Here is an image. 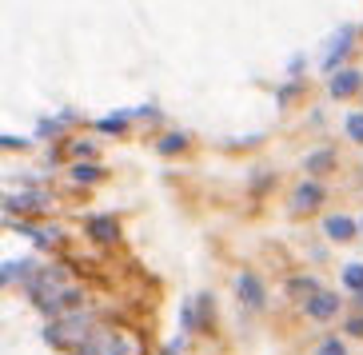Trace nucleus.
Listing matches in <instances>:
<instances>
[{
  "mask_svg": "<svg viewBox=\"0 0 363 355\" xmlns=\"http://www.w3.org/2000/svg\"><path fill=\"white\" fill-rule=\"evenodd\" d=\"M315 355H347V347H343L340 339H323L320 351H315Z\"/></svg>",
  "mask_w": 363,
  "mask_h": 355,
  "instance_id": "16",
  "label": "nucleus"
},
{
  "mask_svg": "<svg viewBox=\"0 0 363 355\" xmlns=\"http://www.w3.org/2000/svg\"><path fill=\"white\" fill-rule=\"evenodd\" d=\"M323 236L335 240V244H347V240H355L352 215H328V220H323Z\"/></svg>",
  "mask_w": 363,
  "mask_h": 355,
  "instance_id": "8",
  "label": "nucleus"
},
{
  "mask_svg": "<svg viewBox=\"0 0 363 355\" xmlns=\"http://www.w3.org/2000/svg\"><path fill=\"white\" fill-rule=\"evenodd\" d=\"M28 268H33V259H16V264H4V283H12V280H21V276H28Z\"/></svg>",
  "mask_w": 363,
  "mask_h": 355,
  "instance_id": "15",
  "label": "nucleus"
},
{
  "mask_svg": "<svg viewBox=\"0 0 363 355\" xmlns=\"http://www.w3.org/2000/svg\"><path fill=\"white\" fill-rule=\"evenodd\" d=\"M235 295H240V303L252 308V312H259V308L267 303L264 283H259V276H252V271H240V276H235Z\"/></svg>",
  "mask_w": 363,
  "mask_h": 355,
  "instance_id": "2",
  "label": "nucleus"
},
{
  "mask_svg": "<svg viewBox=\"0 0 363 355\" xmlns=\"http://www.w3.org/2000/svg\"><path fill=\"white\" fill-rule=\"evenodd\" d=\"M303 168H308L311 176H320V172H328V168H335V152H328V148H320V152H311L308 160H303Z\"/></svg>",
  "mask_w": 363,
  "mask_h": 355,
  "instance_id": "9",
  "label": "nucleus"
},
{
  "mask_svg": "<svg viewBox=\"0 0 363 355\" xmlns=\"http://www.w3.org/2000/svg\"><path fill=\"white\" fill-rule=\"evenodd\" d=\"M363 88V72L359 68H340L335 76H328V92L335 100H347V96H355Z\"/></svg>",
  "mask_w": 363,
  "mask_h": 355,
  "instance_id": "4",
  "label": "nucleus"
},
{
  "mask_svg": "<svg viewBox=\"0 0 363 355\" xmlns=\"http://www.w3.org/2000/svg\"><path fill=\"white\" fill-rule=\"evenodd\" d=\"M84 232L96 240V244H104V248L120 240V227H116V220H112V215H92V220L84 224Z\"/></svg>",
  "mask_w": 363,
  "mask_h": 355,
  "instance_id": "6",
  "label": "nucleus"
},
{
  "mask_svg": "<svg viewBox=\"0 0 363 355\" xmlns=\"http://www.w3.org/2000/svg\"><path fill=\"white\" fill-rule=\"evenodd\" d=\"M156 148H160V156H176V152L188 148V136H184V132H168V136L156 144Z\"/></svg>",
  "mask_w": 363,
  "mask_h": 355,
  "instance_id": "11",
  "label": "nucleus"
},
{
  "mask_svg": "<svg viewBox=\"0 0 363 355\" xmlns=\"http://www.w3.org/2000/svg\"><path fill=\"white\" fill-rule=\"evenodd\" d=\"M347 332H352V335H363V320H352V323H347Z\"/></svg>",
  "mask_w": 363,
  "mask_h": 355,
  "instance_id": "20",
  "label": "nucleus"
},
{
  "mask_svg": "<svg viewBox=\"0 0 363 355\" xmlns=\"http://www.w3.org/2000/svg\"><path fill=\"white\" fill-rule=\"evenodd\" d=\"M343 283L363 295V264H347V268H343Z\"/></svg>",
  "mask_w": 363,
  "mask_h": 355,
  "instance_id": "14",
  "label": "nucleus"
},
{
  "mask_svg": "<svg viewBox=\"0 0 363 355\" xmlns=\"http://www.w3.org/2000/svg\"><path fill=\"white\" fill-rule=\"evenodd\" d=\"M291 291H308V295H315L320 288H315V280H299L296 276V280H291Z\"/></svg>",
  "mask_w": 363,
  "mask_h": 355,
  "instance_id": "17",
  "label": "nucleus"
},
{
  "mask_svg": "<svg viewBox=\"0 0 363 355\" xmlns=\"http://www.w3.org/2000/svg\"><path fill=\"white\" fill-rule=\"evenodd\" d=\"M72 180L76 184H100L104 180V168H100V164H80L76 160L72 164Z\"/></svg>",
  "mask_w": 363,
  "mask_h": 355,
  "instance_id": "10",
  "label": "nucleus"
},
{
  "mask_svg": "<svg viewBox=\"0 0 363 355\" xmlns=\"http://www.w3.org/2000/svg\"><path fill=\"white\" fill-rule=\"evenodd\" d=\"M56 132H60V124H56V120H44L40 128H36V136L44 140V136H56Z\"/></svg>",
  "mask_w": 363,
  "mask_h": 355,
  "instance_id": "18",
  "label": "nucleus"
},
{
  "mask_svg": "<svg viewBox=\"0 0 363 355\" xmlns=\"http://www.w3.org/2000/svg\"><path fill=\"white\" fill-rule=\"evenodd\" d=\"M303 312H308L315 323H328V320H335V315H340V295H335V291H323V288H320L315 295H308Z\"/></svg>",
  "mask_w": 363,
  "mask_h": 355,
  "instance_id": "3",
  "label": "nucleus"
},
{
  "mask_svg": "<svg viewBox=\"0 0 363 355\" xmlns=\"http://www.w3.org/2000/svg\"><path fill=\"white\" fill-rule=\"evenodd\" d=\"M352 40H355V28H340V36H331L328 48H323V72L335 76L343 64V56L352 52Z\"/></svg>",
  "mask_w": 363,
  "mask_h": 355,
  "instance_id": "1",
  "label": "nucleus"
},
{
  "mask_svg": "<svg viewBox=\"0 0 363 355\" xmlns=\"http://www.w3.org/2000/svg\"><path fill=\"white\" fill-rule=\"evenodd\" d=\"M48 208V192H21L4 200V212H44Z\"/></svg>",
  "mask_w": 363,
  "mask_h": 355,
  "instance_id": "7",
  "label": "nucleus"
},
{
  "mask_svg": "<svg viewBox=\"0 0 363 355\" xmlns=\"http://www.w3.org/2000/svg\"><path fill=\"white\" fill-rule=\"evenodd\" d=\"M343 132H347V140L363 144V112H352V116L343 120Z\"/></svg>",
  "mask_w": 363,
  "mask_h": 355,
  "instance_id": "13",
  "label": "nucleus"
},
{
  "mask_svg": "<svg viewBox=\"0 0 363 355\" xmlns=\"http://www.w3.org/2000/svg\"><path fill=\"white\" fill-rule=\"evenodd\" d=\"M323 184L320 180H303L296 188V196H291V208H296V212H315V208L323 204Z\"/></svg>",
  "mask_w": 363,
  "mask_h": 355,
  "instance_id": "5",
  "label": "nucleus"
},
{
  "mask_svg": "<svg viewBox=\"0 0 363 355\" xmlns=\"http://www.w3.org/2000/svg\"><path fill=\"white\" fill-rule=\"evenodd\" d=\"M124 124H128V112H112V116H100L96 120L100 132H124Z\"/></svg>",
  "mask_w": 363,
  "mask_h": 355,
  "instance_id": "12",
  "label": "nucleus"
},
{
  "mask_svg": "<svg viewBox=\"0 0 363 355\" xmlns=\"http://www.w3.org/2000/svg\"><path fill=\"white\" fill-rule=\"evenodd\" d=\"M0 144H4V148H24V144H28V140H16V136H4V140H0Z\"/></svg>",
  "mask_w": 363,
  "mask_h": 355,
  "instance_id": "19",
  "label": "nucleus"
}]
</instances>
